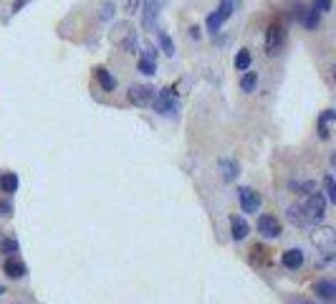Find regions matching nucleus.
<instances>
[{"mask_svg":"<svg viewBox=\"0 0 336 304\" xmlns=\"http://www.w3.org/2000/svg\"><path fill=\"white\" fill-rule=\"evenodd\" d=\"M291 18H298V20L303 18V5H301V3H296V5L291 8Z\"/></svg>","mask_w":336,"mask_h":304,"instance_id":"29","label":"nucleus"},{"mask_svg":"<svg viewBox=\"0 0 336 304\" xmlns=\"http://www.w3.org/2000/svg\"><path fill=\"white\" fill-rule=\"evenodd\" d=\"M250 61H253V56H250L248 48H243V51L235 54V69H238V71H248V69H250Z\"/></svg>","mask_w":336,"mask_h":304,"instance_id":"17","label":"nucleus"},{"mask_svg":"<svg viewBox=\"0 0 336 304\" xmlns=\"http://www.w3.org/2000/svg\"><path fill=\"white\" fill-rule=\"evenodd\" d=\"M314 8L319 13H326V10H331V0H314Z\"/></svg>","mask_w":336,"mask_h":304,"instance_id":"28","label":"nucleus"},{"mask_svg":"<svg viewBox=\"0 0 336 304\" xmlns=\"http://www.w3.org/2000/svg\"><path fill=\"white\" fill-rule=\"evenodd\" d=\"M157 36H159V46H162V51H164L167 56H175V43H172L170 33H167V31H157Z\"/></svg>","mask_w":336,"mask_h":304,"instance_id":"20","label":"nucleus"},{"mask_svg":"<svg viewBox=\"0 0 336 304\" xmlns=\"http://www.w3.org/2000/svg\"><path fill=\"white\" fill-rule=\"evenodd\" d=\"M233 10H235V0H220V5H217V13H220L225 20L233 15Z\"/></svg>","mask_w":336,"mask_h":304,"instance_id":"23","label":"nucleus"},{"mask_svg":"<svg viewBox=\"0 0 336 304\" xmlns=\"http://www.w3.org/2000/svg\"><path fill=\"white\" fill-rule=\"evenodd\" d=\"M129 102L136 104V107H147V104H152L154 102V96H157V91H154V86H149V84H134V86H129Z\"/></svg>","mask_w":336,"mask_h":304,"instance_id":"5","label":"nucleus"},{"mask_svg":"<svg viewBox=\"0 0 336 304\" xmlns=\"http://www.w3.org/2000/svg\"><path fill=\"white\" fill-rule=\"evenodd\" d=\"M230 231H233V238H235V241H243V238L250 233V226L245 223V218L233 216V218H230Z\"/></svg>","mask_w":336,"mask_h":304,"instance_id":"13","label":"nucleus"},{"mask_svg":"<svg viewBox=\"0 0 336 304\" xmlns=\"http://www.w3.org/2000/svg\"><path fill=\"white\" fill-rule=\"evenodd\" d=\"M111 41H114V43H117L122 51H127V54H134V48H136V33H134V28H132L129 23H114Z\"/></svg>","mask_w":336,"mask_h":304,"instance_id":"3","label":"nucleus"},{"mask_svg":"<svg viewBox=\"0 0 336 304\" xmlns=\"http://www.w3.org/2000/svg\"><path fill=\"white\" fill-rule=\"evenodd\" d=\"M136 5H139V0H127V13H134Z\"/></svg>","mask_w":336,"mask_h":304,"instance_id":"31","label":"nucleus"},{"mask_svg":"<svg viewBox=\"0 0 336 304\" xmlns=\"http://www.w3.org/2000/svg\"><path fill=\"white\" fill-rule=\"evenodd\" d=\"M314 294L321 297V299H334L336 297V284L334 282H329V279H321V282L314 284Z\"/></svg>","mask_w":336,"mask_h":304,"instance_id":"12","label":"nucleus"},{"mask_svg":"<svg viewBox=\"0 0 336 304\" xmlns=\"http://www.w3.org/2000/svg\"><path fill=\"white\" fill-rule=\"evenodd\" d=\"M152 107H154V112H159V114H164V117H172V114H177V109H180V102H177L175 86H167V89L157 91V96H154Z\"/></svg>","mask_w":336,"mask_h":304,"instance_id":"2","label":"nucleus"},{"mask_svg":"<svg viewBox=\"0 0 336 304\" xmlns=\"http://www.w3.org/2000/svg\"><path fill=\"white\" fill-rule=\"evenodd\" d=\"M3 269H5V274H8L10 279H23V276L28 274V269H25V264H23V261H18L15 256H10V259H5V264H3Z\"/></svg>","mask_w":336,"mask_h":304,"instance_id":"10","label":"nucleus"},{"mask_svg":"<svg viewBox=\"0 0 336 304\" xmlns=\"http://www.w3.org/2000/svg\"><path fill=\"white\" fill-rule=\"evenodd\" d=\"M311 241H314L319 248H324L326 254L334 251V231H331V228H326V231H316V233L311 236Z\"/></svg>","mask_w":336,"mask_h":304,"instance_id":"9","label":"nucleus"},{"mask_svg":"<svg viewBox=\"0 0 336 304\" xmlns=\"http://www.w3.org/2000/svg\"><path fill=\"white\" fill-rule=\"evenodd\" d=\"M222 175H225V180H233L238 175V165L233 160H222Z\"/></svg>","mask_w":336,"mask_h":304,"instance_id":"24","label":"nucleus"},{"mask_svg":"<svg viewBox=\"0 0 336 304\" xmlns=\"http://www.w3.org/2000/svg\"><path fill=\"white\" fill-rule=\"evenodd\" d=\"M10 213H13V208H10V203H0V216H5V218H8Z\"/></svg>","mask_w":336,"mask_h":304,"instance_id":"30","label":"nucleus"},{"mask_svg":"<svg viewBox=\"0 0 336 304\" xmlns=\"http://www.w3.org/2000/svg\"><path fill=\"white\" fill-rule=\"evenodd\" d=\"M324 213H326V198L319 190L306 195L303 203L288 208V218L298 226H316V223L324 221Z\"/></svg>","mask_w":336,"mask_h":304,"instance_id":"1","label":"nucleus"},{"mask_svg":"<svg viewBox=\"0 0 336 304\" xmlns=\"http://www.w3.org/2000/svg\"><path fill=\"white\" fill-rule=\"evenodd\" d=\"M25 3H28V0H15V5H13V13H15V10H20Z\"/></svg>","mask_w":336,"mask_h":304,"instance_id":"33","label":"nucleus"},{"mask_svg":"<svg viewBox=\"0 0 336 304\" xmlns=\"http://www.w3.org/2000/svg\"><path fill=\"white\" fill-rule=\"evenodd\" d=\"M0 294H5V287H3V284H0Z\"/></svg>","mask_w":336,"mask_h":304,"instance_id":"34","label":"nucleus"},{"mask_svg":"<svg viewBox=\"0 0 336 304\" xmlns=\"http://www.w3.org/2000/svg\"><path fill=\"white\" fill-rule=\"evenodd\" d=\"M238 198H240V208L245 213H256L261 208V195L253 190V188H240L238 190Z\"/></svg>","mask_w":336,"mask_h":304,"instance_id":"6","label":"nucleus"},{"mask_svg":"<svg viewBox=\"0 0 336 304\" xmlns=\"http://www.w3.org/2000/svg\"><path fill=\"white\" fill-rule=\"evenodd\" d=\"M258 231L266 236V238H278L281 236V223L275 216H261L258 218Z\"/></svg>","mask_w":336,"mask_h":304,"instance_id":"8","label":"nucleus"},{"mask_svg":"<svg viewBox=\"0 0 336 304\" xmlns=\"http://www.w3.org/2000/svg\"><path fill=\"white\" fill-rule=\"evenodd\" d=\"M136 69H139V71H142L144 76H154V74H157V64H152V61H144V59H139Z\"/></svg>","mask_w":336,"mask_h":304,"instance_id":"25","label":"nucleus"},{"mask_svg":"<svg viewBox=\"0 0 336 304\" xmlns=\"http://www.w3.org/2000/svg\"><path fill=\"white\" fill-rule=\"evenodd\" d=\"M0 251H3L8 259L15 256V254H18V241H15V238H3V241H0Z\"/></svg>","mask_w":336,"mask_h":304,"instance_id":"22","label":"nucleus"},{"mask_svg":"<svg viewBox=\"0 0 336 304\" xmlns=\"http://www.w3.org/2000/svg\"><path fill=\"white\" fill-rule=\"evenodd\" d=\"M281 261H283V266L286 269H301L303 266V251H298V248H291V251H286L283 256H281Z\"/></svg>","mask_w":336,"mask_h":304,"instance_id":"11","label":"nucleus"},{"mask_svg":"<svg viewBox=\"0 0 336 304\" xmlns=\"http://www.w3.org/2000/svg\"><path fill=\"white\" fill-rule=\"evenodd\" d=\"M283 41H286V31H283V26H278V23H273L268 26V36H266V48H268V54H278V48L283 46Z\"/></svg>","mask_w":336,"mask_h":304,"instance_id":"7","label":"nucleus"},{"mask_svg":"<svg viewBox=\"0 0 336 304\" xmlns=\"http://www.w3.org/2000/svg\"><path fill=\"white\" fill-rule=\"evenodd\" d=\"M0 190L15 193V190H18V175H15V172H5V175L0 178Z\"/></svg>","mask_w":336,"mask_h":304,"instance_id":"18","label":"nucleus"},{"mask_svg":"<svg viewBox=\"0 0 336 304\" xmlns=\"http://www.w3.org/2000/svg\"><path fill=\"white\" fill-rule=\"evenodd\" d=\"M301 20H303V26H306L309 31H314V28L321 23V13H319L314 5H311L309 10H303V18H301Z\"/></svg>","mask_w":336,"mask_h":304,"instance_id":"16","label":"nucleus"},{"mask_svg":"<svg viewBox=\"0 0 336 304\" xmlns=\"http://www.w3.org/2000/svg\"><path fill=\"white\" fill-rule=\"evenodd\" d=\"M190 36H192V38H200V28L192 26V28H190Z\"/></svg>","mask_w":336,"mask_h":304,"instance_id":"32","label":"nucleus"},{"mask_svg":"<svg viewBox=\"0 0 336 304\" xmlns=\"http://www.w3.org/2000/svg\"><path fill=\"white\" fill-rule=\"evenodd\" d=\"M167 0H142V28L144 31H154L159 10L164 8Z\"/></svg>","mask_w":336,"mask_h":304,"instance_id":"4","label":"nucleus"},{"mask_svg":"<svg viewBox=\"0 0 336 304\" xmlns=\"http://www.w3.org/2000/svg\"><path fill=\"white\" fill-rule=\"evenodd\" d=\"M324 188H326V198H329L331 203H336V185H334V178H331V175L324 178Z\"/></svg>","mask_w":336,"mask_h":304,"instance_id":"26","label":"nucleus"},{"mask_svg":"<svg viewBox=\"0 0 336 304\" xmlns=\"http://www.w3.org/2000/svg\"><path fill=\"white\" fill-rule=\"evenodd\" d=\"M94 76H96V81L101 84V89H104V91H114V89H117V79L109 74V71H106L104 66L94 69Z\"/></svg>","mask_w":336,"mask_h":304,"instance_id":"15","label":"nucleus"},{"mask_svg":"<svg viewBox=\"0 0 336 304\" xmlns=\"http://www.w3.org/2000/svg\"><path fill=\"white\" fill-rule=\"evenodd\" d=\"M222 23H225V18H222L217 10H215V13H210V15H207V20H205V26H207V31H210L212 36L222 28Z\"/></svg>","mask_w":336,"mask_h":304,"instance_id":"19","label":"nucleus"},{"mask_svg":"<svg viewBox=\"0 0 336 304\" xmlns=\"http://www.w3.org/2000/svg\"><path fill=\"white\" fill-rule=\"evenodd\" d=\"M336 112L334 109H326L321 117H319V135H321V140H329V135H331V122H334Z\"/></svg>","mask_w":336,"mask_h":304,"instance_id":"14","label":"nucleus"},{"mask_svg":"<svg viewBox=\"0 0 336 304\" xmlns=\"http://www.w3.org/2000/svg\"><path fill=\"white\" fill-rule=\"evenodd\" d=\"M142 59H144V61L157 64V48H144V51H142Z\"/></svg>","mask_w":336,"mask_h":304,"instance_id":"27","label":"nucleus"},{"mask_svg":"<svg viewBox=\"0 0 336 304\" xmlns=\"http://www.w3.org/2000/svg\"><path fill=\"white\" fill-rule=\"evenodd\" d=\"M256 86H258V74L256 71H248V74L240 79V89L243 91H256Z\"/></svg>","mask_w":336,"mask_h":304,"instance_id":"21","label":"nucleus"}]
</instances>
